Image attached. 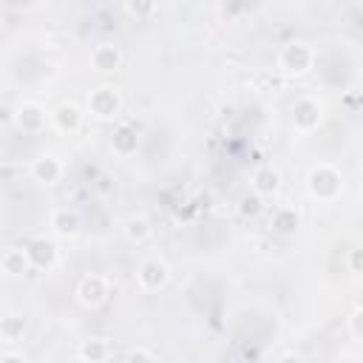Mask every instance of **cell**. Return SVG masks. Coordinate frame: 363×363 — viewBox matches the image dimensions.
I'll return each instance as SVG.
<instances>
[{
	"label": "cell",
	"mask_w": 363,
	"mask_h": 363,
	"mask_svg": "<svg viewBox=\"0 0 363 363\" xmlns=\"http://www.w3.org/2000/svg\"><path fill=\"white\" fill-rule=\"evenodd\" d=\"M315 62V51L306 45V43H289L281 48V57H278V65L286 71V74H306Z\"/></svg>",
	"instance_id": "obj_1"
},
{
	"label": "cell",
	"mask_w": 363,
	"mask_h": 363,
	"mask_svg": "<svg viewBox=\"0 0 363 363\" xmlns=\"http://www.w3.org/2000/svg\"><path fill=\"white\" fill-rule=\"evenodd\" d=\"M309 193L315 199H335L340 193V173L332 164H318L309 173Z\"/></svg>",
	"instance_id": "obj_2"
},
{
	"label": "cell",
	"mask_w": 363,
	"mask_h": 363,
	"mask_svg": "<svg viewBox=\"0 0 363 363\" xmlns=\"http://www.w3.org/2000/svg\"><path fill=\"white\" fill-rule=\"evenodd\" d=\"M88 108H91V113H94L96 119H113V116L119 113V108H122V99H119V94H116L113 88L102 85V88H96V91L91 94Z\"/></svg>",
	"instance_id": "obj_3"
},
{
	"label": "cell",
	"mask_w": 363,
	"mask_h": 363,
	"mask_svg": "<svg viewBox=\"0 0 363 363\" xmlns=\"http://www.w3.org/2000/svg\"><path fill=\"white\" fill-rule=\"evenodd\" d=\"M108 298V281L102 275H85L77 284V301L82 306H99Z\"/></svg>",
	"instance_id": "obj_4"
},
{
	"label": "cell",
	"mask_w": 363,
	"mask_h": 363,
	"mask_svg": "<svg viewBox=\"0 0 363 363\" xmlns=\"http://www.w3.org/2000/svg\"><path fill=\"white\" fill-rule=\"evenodd\" d=\"M136 278H139V284H142L145 289H162V286L170 281V269H167L164 261H159V258H147V261H142Z\"/></svg>",
	"instance_id": "obj_5"
},
{
	"label": "cell",
	"mask_w": 363,
	"mask_h": 363,
	"mask_svg": "<svg viewBox=\"0 0 363 363\" xmlns=\"http://www.w3.org/2000/svg\"><path fill=\"white\" fill-rule=\"evenodd\" d=\"M292 119H295V128L298 130H315L318 122H320V108L315 99H298L295 108H292Z\"/></svg>",
	"instance_id": "obj_6"
},
{
	"label": "cell",
	"mask_w": 363,
	"mask_h": 363,
	"mask_svg": "<svg viewBox=\"0 0 363 363\" xmlns=\"http://www.w3.org/2000/svg\"><path fill=\"white\" fill-rule=\"evenodd\" d=\"M62 176V164L54 156H40L31 162V179L40 184H54Z\"/></svg>",
	"instance_id": "obj_7"
},
{
	"label": "cell",
	"mask_w": 363,
	"mask_h": 363,
	"mask_svg": "<svg viewBox=\"0 0 363 363\" xmlns=\"http://www.w3.org/2000/svg\"><path fill=\"white\" fill-rule=\"evenodd\" d=\"M91 62H94V68L102 71V74L116 71L119 62H122V51H119L116 45H111V43H102V45H96V48L91 51Z\"/></svg>",
	"instance_id": "obj_8"
},
{
	"label": "cell",
	"mask_w": 363,
	"mask_h": 363,
	"mask_svg": "<svg viewBox=\"0 0 363 363\" xmlns=\"http://www.w3.org/2000/svg\"><path fill=\"white\" fill-rule=\"evenodd\" d=\"M0 267H3V272H6L9 278L23 275V272H28V267H31V255H28V250L9 247V250L3 252V258H0Z\"/></svg>",
	"instance_id": "obj_9"
},
{
	"label": "cell",
	"mask_w": 363,
	"mask_h": 363,
	"mask_svg": "<svg viewBox=\"0 0 363 363\" xmlns=\"http://www.w3.org/2000/svg\"><path fill=\"white\" fill-rule=\"evenodd\" d=\"M26 250H28V255H31V267H37V269H48V267H54V261H57V247H54L51 241H45V238L31 241Z\"/></svg>",
	"instance_id": "obj_10"
},
{
	"label": "cell",
	"mask_w": 363,
	"mask_h": 363,
	"mask_svg": "<svg viewBox=\"0 0 363 363\" xmlns=\"http://www.w3.org/2000/svg\"><path fill=\"white\" fill-rule=\"evenodd\" d=\"M43 122H45V111H43L40 105H34V102L20 105V111H17V128H20V130L34 133V130L43 128Z\"/></svg>",
	"instance_id": "obj_11"
},
{
	"label": "cell",
	"mask_w": 363,
	"mask_h": 363,
	"mask_svg": "<svg viewBox=\"0 0 363 363\" xmlns=\"http://www.w3.org/2000/svg\"><path fill=\"white\" fill-rule=\"evenodd\" d=\"M51 230H54L57 235H62V238L77 235V230H79V216H77L74 210H68V207L54 210V213H51Z\"/></svg>",
	"instance_id": "obj_12"
},
{
	"label": "cell",
	"mask_w": 363,
	"mask_h": 363,
	"mask_svg": "<svg viewBox=\"0 0 363 363\" xmlns=\"http://www.w3.org/2000/svg\"><path fill=\"white\" fill-rule=\"evenodd\" d=\"M54 125H57L60 130H65V133H74V130L82 125V111H79L74 102H65V105H60V108L54 111Z\"/></svg>",
	"instance_id": "obj_13"
},
{
	"label": "cell",
	"mask_w": 363,
	"mask_h": 363,
	"mask_svg": "<svg viewBox=\"0 0 363 363\" xmlns=\"http://www.w3.org/2000/svg\"><path fill=\"white\" fill-rule=\"evenodd\" d=\"M278 184H281V173L275 167H258L252 173V190L258 196H272L278 190Z\"/></svg>",
	"instance_id": "obj_14"
},
{
	"label": "cell",
	"mask_w": 363,
	"mask_h": 363,
	"mask_svg": "<svg viewBox=\"0 0 363 363\" xmlns=\"http://www.w3.org/2000/svg\"><path fill=\"white\" fill-rule=\"evenodd\" d=\"M269 224H272V230L275 233H295V227H298V213L292 210V207H278L275 213H272V218H269Z\"/></svg>",
	"instance_id": "obj_15"
},
{
	"label": "cell",
	"mask_w": 363,
	"mask_h": 363,
	"mask_svg": "<svg viewBox=\"0 0 363 363\" xmlns=\"http://www.w3.org/2000/svg\"><path fill=\"white\" fill-rule=\"evenodd\" d=\"M0 337H3L6 343H17V340L23 337V318L6 315L3 323H0Z\"/></svg>",
	"instance_id": "obj_16"
},
{
	"label": "cell",
	"mask_w": 363,
	"mask_h": 363,
	"mask_svg": "<svg viewBox=\"0 0 363 363\" xmlns=\"http://www.w3.org/2000/svg\"><path fill=\"white\" fill-rule=\"evenodd\" d=\"M113 150L122 153V156L133 153V150H136V133H133L130 128H119V130L113 133Z\"/></svg>",
	"instance_id": "obj_17"
},
{
	"label": "cell",
	"mask_w": 363,
	"mask_h": 363,
	"mask_svg": "<svg viewBox=\"0 0 363 363\" xmlns=\"http://www.w3.org/2000/svg\"><path fill=\"white\" fill-rule=\"evenodd\" d=\"M79 357L82 360H105L108 357V346H105V340H85L82 346H79Z\"/></svg>",
	"instance_id": "obj_18"
},
{
	"label": "cell",
	"mask_w": 363,
	"mask_h": 363,
	"mask_svg": "<svg viewBox=\"0 0 363 363\" xmlns=\"http://www.w3.org/2000/svg\"><path fill=\"white\" fill-rule=\"evenodd\" d=\"M125 233H128L130 241H145V238L150 235V224H147V218L139 216V218H130V221H128Z\"/></svg>",
	"instance_id": "obj_19"
},
{
	"label": "cell",
	"mask_w": 363,
	"mask_h": 363,
	"mask_svg": "<svg viewBox=\"0 0 363 363\" xmlns=\"http://www.w3.org/2000/svg\"><path fill=\"white\" fill-rule=\"evenodd\" d=\"M128 11L133 14V17H150L153 11H156V0H128Z\"/></svg>",
	"instance_id": "obj_20"
},
{
	"label": "cell",
	"mask_w": 363,
	"mask_h": 363,
	"mask_svg": "<svg viewBox=\"0 0 363 363\" xmlns=\"http://www.w3.org/2000/svg\"><path fill=\"white\" fill-rule=\"evenodd\" d=\"M349 329L357 340H363V309H354L352 318H349Z\"/></svg>",
	"instance_id": "obj_21"
},
{
	"label": "cell",
	"mask_w": 363,
	"mask_h": 363,
	"mask_svg": "<svg viewBox=\"0 0 363 363\" xmlns=\"http://www.w3.org/2000/svg\"><path fill=\"white\" fill-rule=\"evenodd\" d=\"M349 267H352L354 272H363V247H360V250H352V255H349Z\"/></svg>",
	"instance_id": "obj_22"
},
{
	"label": "cell",
	"mask_w": 363,
	"mask_h": 363,
	"mask_svg": "<svg viewBox=\"0 0 363 363\" xmlns=\"http://www.w3.org/2000/svg\"><path fill=\"white\" fill-rule=\"evenodd\" d=\"M258 207H261V201H258V193H255L252 199L247 196V199L241 201V210H244V213H258Z\"/></svg>",
	"instance_id": "obj_23"
},
{
	"label": "cell",
	"mask_w": 363,
	"mask_h": 363,
	"mask_svg": "<svg viewBox=\"0 0 363 363\" xmlns=\"http://www.w3.org/2000/svg\"><path fill=\"white\" fill-rule=\"evenodd\" d=\"M128 357L130 360H136V357H153L150 352H145V349H133V352H128Z\"/></svg>",
	"instance_id": "obj_24"
},
{
	"label": "cell",
	"mask_w": 363,
	"mask_h": 363,
	"mask_svg": "<svg viewBox=\"0 0 363 363\" xmlns=\"http://www.w3.org/2000/svg\"><path fill=\"white\" fill-rule=\"evenodd\" d=\"M0 360H3V363H23V357H20V354H3Z\"/></svg>",
	"instance_id": "obj_25"
}]
</instances>
